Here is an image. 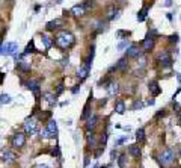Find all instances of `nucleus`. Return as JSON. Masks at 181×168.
Returning a JSON list of instances; mask_svg holds the SVG:
<instances>
[{
	"instance_id": "26",
	"label": "nucleus",
	"mask_w": 181,
	"mask_h": 168,
	"mask_svg": "<svg viewBox=\"0 0 181 168\" xmlns=\"http://www.w3.org/2000/svg\"><path fill=\"white\" fill-rule=\"evenodd\" d=\"M42 42H44L45 49H50V47H52V39H50L48 35H42Z\"/></svg>"
},
{
	"instance_id": "35",
	"label": "nucleus",
	"mask_w": 181,
	"mask_h": 168,
	"mask_svg": "<svg viewBox=\"0 0 181 168\" xmlns=\"http://www.w3.org/2000/svg\"><path fill=\"white\" fill-rule=\"evenodd\" d=\"M162 117H164V111H160L156 114V118H162Z\"/></svg>"
},
{
	"instance_id": "43",
	"label": "nucleus",
	"mask_w": 181,
	"mask_h": 168,
	"mask_svg": "<svg viewBox=\"0 0 181 168\" xmlns=\"http://www.w3.org/2000/svg\"><path fill=\"white\" fill-rule=\"evenodd\" d=\"M180 156H181V150H180Z\"/></svg>"
},
{
	"instance_id": "18",
	"label": "nucleus",
	"mask_w": 181,
	"mask_h": 168,
	"mask_svg": "<svg viewBox=\"0 0 181 168\" xmlns=\"http://www.w3.org/2000/svg\"><path fill=\"white\" fill-rule=\"evenodd\" d=\"M149 91H151L152 95H159V94L162 93V90H160V86H159L157 82H151L149 83Z\"/></svg>"
},
{
	"instance_id": "33",
	"label": "nucleus",
	"mask_w": 181,
	"mask_h": 168,
	"mask_svg": "<svg viewBox=\"0 0 181 168\" xmlns=\"http://www.w3.org/2000/svg\"><path fill=\"white\" fill-rule=\"evenodd\" d=\"M62 91H64V83H59L57 88H56V94H60Z\"/></svg>"
},
{
	"instance_id": "40",
	"label": "nucleus",
	"mask_w": 181,
	"mask_h": 168,
	"mask_svg": "<svg viewBox=\"0 0 181 168\" xmlns=\"http://www.w3.org/2000/svg\"><path fill=\"white\" fill-rule=\"evenodd\" d=\"M0 82H3V73H0Z\"/></svg>"
},
{
	"instance_id": "12",
	"label": "nucleus",
	"mask_w": 181,
	"mask_h": 168,
	"mask_svg": "<svg viewBox=\"0 0 181 168\" xmlns=\"http://www.w3.org/2000/svg\"><path fill=\"white\" fill-rule=\"evenodd\" d=\"M59 27H62V20L60 18L52 20V21H48L47 26H45L47 30H56V29H59Z\"/></svg>"
},
{
	"instance_id": "31",
	"label": "nucleus",
	"mask_w": 181,
	"mask_h": 168,
	"mask_svg": "<svg viewBox=\"0 0 181 168\" xmlns=\"http://www.w3.org/2000/svg\"><path fill=\"white\" fill-rule=\"evenodd\" d=\"M127 47V41H121L119 44H118V50H124Z\"/></svg>"
},
{
	"instance_id": "37",
	"label": "nucleus",
	"mask_w": 181,
	"mask_h": 168,
	"mask_svg": "<svg viewBox=\"0 0 181 168\" xmlns=\"http://www.w3.org/2000/svg\"><path fill=\"white\" fill-rule=\"evenodd\" d=\"M79 90H80V88H79V86H74V88H72V93H77V91H79Z\"/></svg>"
},
{
	"instance_id": "9",
	"label": "nucleus",
	"mask_w": 181,
	"mask_h": 168,
	"mask_svg": "<svg viewBox=\"0 0 181 168\" xmlns=\"http://www.w3.org/2000/svg\"><path fill=\"white\" fill-rule=\"evenodd\" d=\"M70 12H71L74 17H83V15L86 14V8H85L83 5H77V6H74V8H72Z\"/></svg>"
},
{
	"instance_id": "39",
	"label": "nucleus",
	"mask_w": 181,
	"mask_h": 168,
	"mask_svg": "<svg viewBox=\"0 0 181 168\" xmlns=\"http://www.w3.org/2000/svg\"><path fill=\"white\" fill-rule=\"evenodd\" d=\"M178 121H180V124H181V111H180V114H178Z\"/></svg>"
},
{
	"instance_id": "25",
	"label": "nucleus",
	"mask_w": 181,
	"mask_h": 168,
	"mask_svg": "<svg viewBox=\"0 0 181 168\" xmlns=\"http://www.w3.org/2000/svg\"><path fill=\"white\" fill-rule=\"evenodd\" d=\"M35 44H33V41H30L29 44H27V47H26V50H24V53L27 55V53H35Z\"/></svg>"
},
{
	"instance_id": "42",
	"label": "nucleus",
	"mask_w": 181,
	"mask_h": 168,
	"mask_svg": "<svg viewBox=\"0 0 181 168\" xmlns=\"http://www.w3.org/2000/svg\"><path fill=\"white\" fill-rule=\"evenodd\" d=\"M60 2H62V0H57V3H60Z\"/></svg>"
},
{
	"instance_id": "32",
	"label": "nucleus",
	"mask_w": 181,
	"mask_h": 168,
	"mask_svg": "<svg viewBox=\"0 0 181 168\" xmlns=\"http://www.w3.org/2000/svg\"><path fill=\"white\" fill-rule=\"evenodd\" d=\"M122 142H127V136H122V138L116 139V142H115V144H116V146H121Z\"/></svg>"
},
{
	"instance_id": "11",
	"label": "nucleus",
	"mask_w": 181,
	"mask_h": 168,
	"mask_svg": "<svg viewBox=\"0 0 181 168\" xmlns=\"http://www.w3.org/2000/svg\"><path fill=\"white\" fill-rule=\"evenodd\" d=\"M97 124H98V117H97V115L89 117V118H88V121H86V130L92 132L95 127H97Z\"/></svg>"
},
{
	"instance_id": "41",
	"label": "nucleus",
	"mask_w": 181,
	"mask_h": 168,
	"mask_svg": "<svg viewBox=\"0 0 181 168\" xmlns=\"http://www.w3.org/2000/svg\"><path fill=\"white\" fill-rule=\"evenodd\" d=\"M101 168H107V165H104V167H101Z\"/></svg>"
},
{
	"instance_id": "34",
	"label": "nucleus",
	"mask_w": 181,
	"mask_h": 168,
	"mask_svg": "<svg viewBox=\"0 0 181 168\" xmlns=\"http://www.w3.org/2000/svg\"><path fill=\"white\" fill-rule=\"evenodd\" d=\"M169 41H171V42H178V35H177V34L172 35V37L169 38Z\"/></svg>"
},
{
	"instance_id": "24",
	"label": "nucleus",
	"mask_w": 181,
	"mask_h": 168,
	"mask_svg": "<svg viewBox=\"0 0 181 168\" xmlns=\"http://www.w3.org/2000/svg\"><path fill=\"white\" fill-rule=\"evenodd\" d=\"M88 142H89L90 147H97V144H98V139H97V136L90 132V135L88 136Z\"/></svg>"
},
{
	"instance_id": "3",
	"label": "nucleus",
	"mask_w": 181,
	"mask_h": 168,
	"mask_svg": "<svg viewBox=\"0 0 181 168\" xmlns=\"http://www.w3.org/2000/svg\"><path fill=\"white\" fill-rule=\"evenodd\" d=\"M11 144H12L14 149H21V147L26 144V135H24L23 132H17V133L12 136Z\"/></svg>"
},
{
	"instance_id": "5",
	"label": "nucleus",
	"mask_w": 181,
	"mask_h": 168,
	"mask_svg": "<svg viewBox=\"0 0 181 168\" xmlns=\"http://www.w3.org/2000/svg\"><path fill=\"white\" fill-rule=\"evenodd\" d=\"M159 65L162 67V68H169L171 65H172V58H171V55H169V52H163V53H160V56H159Z\"/></svg>"
},
{
	"instance_id": "21",
	"label": "nucleus",
	"mask_w": 181,
	"mask_h": 168,
	"mask_svg": "<svg viewBox=\"0 0 181 168\" xmlns=\"http://www.w3.org/2000/svg\"><path fill=\"white\" fill-rule=\"evenodd\" d=\"M146 14H148V5H145L144 8L141 9V12L137 14V20H139V21H144V20L146 18Z\"/></svg>"
},
{
	"instance_id": "23",
	"label": "nucleus",
	"mask_w": 181,
	"mask_h": 168,
	"mask_svg": "<svg viewBox=\"0 0 181 168\" xmlns=\"http://www.w3.org/2000/svg\"><path fill=\"white\" fill-rule=\"evenodd\" d=\"M44 97H45V100L48 102V105H52V106H53L54 103H56V95H54V94L45 93V94H44Z\"/></svg>"
},
{
	"instance_id": "38",
	"label": "nucleus",
	"mask_w": 181,
	"mask_h": 168,
	"mask_svg": "<svg viewBox=\"0 0 181 168\" xmlns=\"http://www.w3.org/2000/svg\"><path fill=\"white\" fill-rule=\"evenodd\" d=\"M36 168H48V165H38Z\"/></svg>"
},
{
	"instance_id": "29",
	"label": "nucleus",
	"mask_w": 181,
	"mask_h": 168,
	"mask_svg": "<svg viewBox=\"0 0 181 168\" xmlns=\"http://www.w3.org/2000/svg\"><path fill=\"white\" fill-rule=\"evenodd\" d=\"M89 117H90L89 106H86V108H85V112H83V115H82V118H83V120H86V118H89Z\"/></svg>"
},
{
	"instance_id": "8",
	"label": "nucleus",
	"mask_w": 181,
	"mask_h": 168,
	"mask_svg": "<svg viewBox=\"0 0 181 168\" xmlns=\"http://www.w3.org/2000/svg\"><path fill=\"white\" fill-rule=\"evenodd\" d=\"M24 130H26V133H29V135L36 133V132H38V124H36V121L27 120V121L24 123Z\"/></svg>"
},
{
	"instance_id": "13",
	"label": "nucleus",
	"mask_w": 181,
	"mask_h": 168,
	"mask_svg": "<svg viewBox=\"0 0 181 168\" xmlns=\"http://www.w3.org/2000/svg\"><path fill=\"white\" fill-rule=\"evenodd\" d=\"M48 133H50V138H54L56 136V133H57V126H56V121L54 120H48V124H47V127H45Z\"/></svg>"
},
{
	"instance_id": "22",
	"label": "nucleus",
	"mask_w": 181,
	"mask_h": 168,
	"mask_svg": "<svg viewBox=\"0 0 181 168\" xmlns=\"http://www.w3.org/2000/svg\"><path fill=\"white\" fill-rule=\"evenodd\" d=\"M136 139L139 144H145V130L144 129H139L137 133H136Z\"/></svg>"
},
{
	"instance_id": "14",
	"label": "nucleus",
	"mask_w": 181,
	"mask_h": 168,
	"mask_svg": "<svg viewBox=\"0 0 181 168\" xmlns=\"http://www.w3.org/2000/svg\"><path fill=\"white\" fill-rule=\"evenodd\" d=\"M15 153L14 151H11V150H5L3 153H2V159L5 161V162H12V161H15Z\"/></svg>"
},
{
	"instance_id": "20",
	"label": "nucleus",
	"mask_w": 181,
	"mask_h": 168,
	"mask_svg": "<svg viewBox=\"0 0 181 168\" xmlns=\"http://www.w3.org/2000/svg\"><path fill=\"white\" fill-rule=\"evenodd\" d=\"M115 111L118 112V114H124L125 112V103L122 100H118L116 105H115Z\"/></svg>"
},
{
	"instance_id": "36",
	"label": "nucleus",
	"mask_w": 181,
	"mask_h": 168,
	"mask_svg": "<svg viewBox=\"0 0 181 168\" xmlns=\"http://www.w3.org/2000/svg\"><path fill=\"white\" fill-rule=\"evenodd\" d=\"M116 156H118V153H116V151H115V150H113V151H112V153H110V158H112V159H118V158H116Z\"/></svg>"
},
{
	"instance_id": "19",
	"label": "nucleus",
	"mask_w": 181,
	"mask_h": 168,
	"mask_svg": "<svg viewBox=\"0 0 181 168\" xmlns=\"http://www.w3.org/2000/svg\"><path fill=\"white\" fill-rule=\"evenodd\" d=\"M115 12H116V8H115V6H110V8L107 9V14H106V15H107V18L109 20L118 18V17H119V12H118V14H115Z\"/></svg>"
},
{
	"instance_id": "28",
	"label": "nucleus",
	"mask_w": 181,
	"mask_h": 168,
	"mask_svg": "<svg viewBox=\"0 0 181 168\" xmlns=\"http://www.w3.org/2000/svg\"><path fill=\"white\" fill-rule=\"evenodd\" d=\"M11 100H12V98H11L8 94H3V95L0 97V103H2V105H8V103H11Z\"/></svg>"
},
{
	"instance_id": "2",
	"label": "nucleus",
	"mask_w": 181,
	"mask_h": 168,
	"mask_svg": "<svg viewBox=\"0 0 181 168\" xmlns=\"http://www.w3.org/2000/svg\"><path fill=\"white\" fill-rule=\"evenodd\" d=\"M174 159H175V153H174L172 149L163 150V153L160 154V162H162V165H169V164H172Z\"/></svg>"
},
{
	"instance_id": "16",
	"label": "nucleus",
	"mask_w": 181,
	"mask_h": 168,
	"mask_svg": "<svg viewBox=\"0 0 181 168\" xmlns=\"http://www.w3.org/2000/svg\"><path fill=\"white\" fill-rule=\"evenodd\" d=\"M128 154L133 158H141V149L139 146H130L128 147Z\"/></svg>"
},
{
	"instance_id": "6",
	"label": "nucleus",
	"mask_w": 181,
	"mask_h": 168,
	"mask_svg": "<svg viewBox=\"0 0 181 168\" xmlns=\"http://www.w3.org/2000/svg\"><path fill=\"white\" fill-rule=\"evenodd\" d=\"M142 55V47H139L137 44H131L128 49H127V58L128 59H136Z\"/></svg>"
},
{
	"instance_id": "30",
	"label": "nucleus",
	"mask_w": 181,
	"mask_h": 168,
	"mask_svg": "<svg viewBox=\"0 0 181 168\" xmlns=\"http://www.w3.org/2000/svg\"><path fill=\"white\" fill-rule=\"evenodd\" d=\"M139 108H144V102H134V105H133V109H139Z\"/></svg>"
},
{
	"instance_id": "27",
	"label": "nucleus",
	"mask_w": 181,
	"mask_h": 168,
	"mask_svg": "<svg viewBox=\"0 0 181 168\" xmlns=\"http://www.w3.org/2000/svg\"><path fill=\"white\" fill-rule=\"evenodd\" d=\"M125 162H127V156L125 154H121L118 158V164H119V168H125Z\"/></svg>"
},
{
	"instance_id": "15",
	"label": "nucleus",
	"mask_w": 181,
	"mask_h": 168,
	"mask_svg": "<svg viewBox=\"0 0 181 168\" xmlns=\"http://www.w3.org/2000/svg\"><path fill=\"white\" fill-rule=\"evenodd\" d=\"M154 47V41H152V38L151 37H146L144 39V46H142V50L144 52H149L151 49Z\"/></svg>"
},
{
	"instance_id": "10",
	"label": "nucleus",
	"mask_w": 181,
	"mask_h": 168,
	"mask_svg": "<svg viewBox=\"0 0 181 168\" xmlns=\"http://www.w3.org/2000/svg\"><path fill=\"white\" fill-rule=\"evenodd\" d=\"M27 88L35 93L36 98H39V80H29L27 82Z\"/></svg>"
},
{
	"instance_id": "17",
	"label": "nucleus",
	"mask_w": 181,
	"mask_h": 168,
	"mask_svg": "<svg viewBox=\"0 0 181 168\" xmlns=\"http://www.w3.org/2000/svg\"><path fill=\"white\" fill-rule=\"evenodd\" d=\"M107 90H109L110 95H115V94H118V91H119V85L116 82H110L107 85Z\"/></svg>"
},
{
	"instance_id": "1",
	"label": "nucleus",
	"mask_w": 181,
	"mask_h": 168,
	"mask_svg": "<svg viewBox=\"0 0 181 168\" xmlns=\"http://www.w3.org/2000/svg\"><path fill=\"white\" fill-rule=\"evenodd\" d=\"M54 42H56V46H57L60 50H68V49H71L72 46H74L75 38H74V35H72L71 32L64 30V32H59V34L56 35Z\"/></svg>"
},
{
	"instance_id": "4",
	"label": "nucleus",
	"mask_w": 181,
	"mask_h": 168,
	"mask_svg": "<svg viewBox=\"0 0 181 168\" xmlns=\"http://www.w3.org/2000/svg\"><path fill=\"white\" fill-rule=\"evenodd\" d=\"M18 50V46L15 42H6L5 46H2L0 49V55H6V56H11V55H15Z\"/></svg>"
},
{
	"instance_id": "7",
	"label": "nucleus",
	"mask_w": 181,
	"mask_h": 168,
	"mask_svg": "<svg viewBox=\"0 0 181 168\" xmlns=\"http://www.w3.org/2000/svg\"><path fill=\"white\" fill-rule=\"evenodd\" d=\"M127 59H128L127 56H125V58H122V59H119V61H118V62H116V64L110 68V71H112V70H118V71L124 73V71L127 70V65H128V61H127Z\"/></svg>"
}]
</instances>
